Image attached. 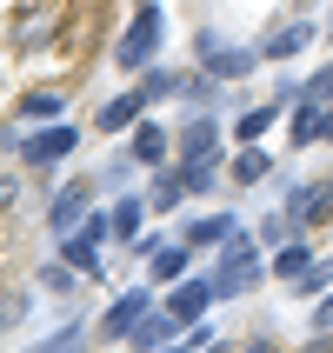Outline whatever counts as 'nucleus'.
<instances>
[{"instance_id": "f257e3e1", "label": "nucleus", "mask_w": 333, "mask_h": 353, "mask_svg": "<svg viewBox=\"0 0 333 353\" xmlns=\"http://www.w3.org/2000/svg\"><path fill=\"white\" fill-rule=\"evenodd\" d=\"M254 267H260V240L234 234L227 254H220V294H247V287H254Z\"/></svg>"}, {"instance_id": "f03ea898", "label": "nucleus", "mask_w": 333, "mask_h": 353, "mask_svg": "<svg viewBox=\"0 0 333 353\" xmlns=\"http://www.w3.org/2000/svg\"><path fill=\"white\" fill-rule=\"evenodd\" d=\"M114 234V220H87V227H74V234L60 240V254H67V267H74V274H100V240Z\"/></svg>"}, {"instance_id": "7ed1b4c3", "label": "nucleus", "mask_w": 333, "mask_h": 353, "mask_svg": "<svg viewBox=\"0 0 333 353\" xmlns=\"http://www.w3.org/2000/svg\"><path fill=\"white\" fill-rule=\"evenodd\" d=\"M160 27H167V20H160V7H140L134 27H127V40L114 47V60H120V67H147V54L160 47Z\"/></svg>"}, {"instance_id": "20e7f679", "label": "nucleus", "mask_w": 333, "mask_h": 353, "mask_svg": "<svg viewBox=\"0 0 333 353\" xmlns=\"http://www.w3.org/2000/svg\"><path fill=\"white\" fill-rule=\"evenodd\" d=\"M220 300V280H174V294H167V314L180 320V327H194L207 307Z\"/></svg>"}, {"instance_id": "39448f33", "label": "nucleus", "mask_w": 333, "mask_h": 353, "mask_svg": "<svg viewBox=\"0 0 333 353\" xmlns=\"http://www.w3.org/2000/svg\"><path fill=\"white\" fill-rule=\"evenodd\" d=\"M254 60H260V47H220L214 34H200V67H207L214 80H240Z\"/></svg>"}, {"instance_id": "423d86ee", "label": "nucleus", "mask_w": 333, "mask_h": 353, "mask_svg": "<svg viewBox=\"0 0 333 353\" xmlns=\"http://www.w3.org/2000/svg\"><path fill=\"white\" fill-rule=\"evenodd\" d=\"M307 40H314V20H307V14H294V20H280L274 34L260 40V60H294Z\"/></svg>"}, {"instance_id": "0eeeda50", "label": "nucleus", "mask_w": 333, "mask_h": 353, "mask_svg": "<svg viewBox=\"0 0 333 353\" xmlns=\"http://www.w3.org/2000/svg\"><path fill=\"white\" fill-rule=\"evenodd\" d=\"M67 154H74V127H47V134L20 140V160H27V167H54V160H67Z\"/></svg>"}, {"instance_id": "6e6552de", "label": "nucleus", "mask_w": 333, "mask_h": 353, "mask_svg": "<svg viewBox=\"0 0 333 353\" xmlns=\"http://www.w3.org/2000/svg\"><path fill=\"white\" fill-rule=\"evenodd\" d=\"M147 314H154V300H147V294H120L114 307H107V320H100V334H107V340H120V334H134Z\"/></svg>"}, {"instance_id": "1a4fd4ad", "label": "nucleus", "mask_w": 333, "mask_h": 353, "mask_svg": "<svg viewBox=\"0 0 333 353\" xmlns=\"http://www.w3.org/2000/svg\"><path fill=\"white\" fill-rule=\"evenodd\" d=\"M87 220H94V214H87V187H60V194H54V214H47V227L67 240L74 227H87Z\"/></svg>"}, {"instance_id": "9d476101", "label": "nucleus", "mask_w": 333, "mask_h": 353, "mask_svg": "<svg viewBox=\"0 0 333 353\" xmlns=\"http://www.w3.org/2000/svg\"><path fill=\"white\" fill-rule=\"evenodd\" d=\"M147 107H154V100L140 94H120V100H107V107H100V134H120V127H140V114H147Z\"/></svg>"}, {"instance_id": "9b49d317", "label": "nucleus", "mask_w": 333, "mask_h": 353, "mask_svg": "<svg viewBox=\"0 0 333 353\" xmlns=\"http://www.w3.org/2000/svg\"><path fill=\"white\" fill-rule=\"evenodd\" d=\"M333 214V180H314V187H300L294 207H287V220H327Z\"/></svg>"}, {"instance_id": "f8f14e48", "label": "nucleus", "mask_w": 333, "mask_h": 353, "mask_svg": "<svg viewBox=\"0 0 333 353\" xmlns=\"http://www.w3.org/2000/svg\"><path fill=\"white\" fill-rule=\"evenodd\" d=\"M167 154H174V140H167V127H154V120H140V127H134V160H140V167H160Z\"/></svg>"}, {"instance_id": "ddd939ff", "label": "nucleus", "mask_w": 333, "mask_h": 353, "mask_svg": "<svg viewBox=\"0 0 333 353\" xmlns=\"http://www.w3.org/2000/svg\"><path fill=\"white\" fill-rule=\"evenodd\" d=\"M280 107H294V100H260V107H247L234 134H240V140H260V134H267V127L280 120Z\"/></svg>"}, {"instance_id": "4468645a", "label": "nucleus", "mask_w": 333, "mask_h": 353, "mask_svg": "<svg viewBox=\"0 0 333 353\" xmlns=\"http://www.w3.org/2000/svg\"><path fill=\"white\" fill-rule=\"evenodd\" d=\"M214 240H234V220H227V214H200V220H187V247H214Z\"/></svg>"}, {"instance_id": "2eb2a0df", "label": "nucleus", "mask_w": 333, "mask_h": 353, "mask_svg": "<svg viewBox=\"0 0 333 353\" xmlns=\"http://www.w3.org/2000/svg\"><path fill=\"white\" fill-rule=\"evenodd\" d=\"M147 267H154V280H187V240L154 247V254H147Z\"/></svg>"}, {"instance_id": "dca6fc26", "label": "nucleus", "mask_w": 333, "mask_h": 353, "mask_svg": "<svg viewBox=\"0 0 333 353\" xmlns=\"http://www.w3.org/2000/svg\"><path fill=\"white\" fill-rule=\"evenodd\" d=\"M274 274L280 280H307V274H314V247H300V240H294V247H280V254H274Z\"/></svg>"}, {"instance_id": "f3484780", "label": "nucleus", "mask_w": 333, "mask_h": 353, "mask_svg": "<svg viewBox=\"0 0 333 353\" xmlns=\"http://www.w3.org/2000/svg\"><path fill=\"white\" fill-rule=\"evenodd\" d=\"M174 327H180L174 314H147V320L134 327V347H147V353H154V347H167V340H174Z\"/></svg>"}, {"instance_id": "a211bd4d", "label": "nucleus", "mask_w": 333, "mask_h": 353, "mask_svg": "<svg viewBox=\"0 0 333 353\" xmlns=\"http://www.w3.org/2000/svg\"><path fill=\"white\" fill-rule=\"evenodd\" d=\"M180 147H187V160H207V154H220V134H214V120H194V127L180 134Z\"/></svg>"}, {"instance_id": "6ab92c4d", "label": "nucleus", "mask_w": 333, "mask_h": 353, "mask_svg": "<svg viewBox=\"0 0 333 353\" xmlns=\"http://www.w3.org/2000/svg\"><path fill=\"white\" fill-rule=\"evenodd\" d=\"M214 174H220V154H207V160H187V167H180L187 194H207V187H214Z\"/></svg>"}, {"instance_id": "aec40b11", "label": "nucleus", "mask_w": 333, "mask_h": 353, "mask_svg": "<svg viewBox=\"0 0 333 353\" xmlns=\"http://www.w3.org/2000/svg\"><path fill=\"white\" fill-rule=\"evenodd\" d=\"M140 220H147V200H120V207H114V234H120V240H134V234H140Z\"/></svg>"}, {"instance_id": "412c9836", "label": "nucleus", "mask_w": 333, "mask_h": 353, "mask_svg": "<svg viewBox=\"0 0 333 353\" xmlns=\"http://www.w3.org/2000/svg\"><path fill=\"white\" fill-rule=\"evenodd\" d=\"M267 174H274V160H267V154H240L234 160V180H240V187H254V180H267Z\"/></svg>"}, {"instance_id": "4be33fe9", "label": "nucleus", "mask_w": 333, "mask_h": 353, "mask_svg": "<svg viewBox=\"0 0 333 353\" xmlns=\"http://www.w3.org/2000/svg\"><path fill=\"white\" fill-rule=\"evenodd\" d=\"M60 100H67V94H47V87H40V94H27V100H20V114H34V120H54V114H60Z\"/></svg>"}, {"instance_id": "5701e85b", "label": "nucleus", "mask_w": 333, "mask_h": 353, "mask_svg": "<svg viewBox=\"0 0 333 353\" xmlns=\"http://www.w3.org/2000/svg\"><path fill=\"white\" fill-rule=\"evenodd\" d=\"M180 194H187V180H154V194H147V207H180Z\"/></svg>"}, {"instance_id": "b1692460", "label": "nucleus", "mask_w": 333, "mask_h": 353, "mask_svg": "<svg viewBox=\"0 0 333 353\" xmlns=\"http://www.w3.org/2000/svg\"><path fill=\"white\" fill-rule=\"evenodd\" d=\"M80 340H87L80 327H60V334L47 340V347H34V353H80Z\"/></svg>"}, {"instance_id": "393cba45", "label": "nucleus", "mask_w": 333, "mask_h": 353, "mask_svg": "<svg viewBox=\"0 0 333 353\" xmlns=\"http://www.w3.org/2000/svg\"><path fill=\"white\" fill-rule=\"evenodd\" d=\"M300 294H307V300H320V294H333V267H314V274L300 280Z\"/></svg>"}, {"instance_id": "a878e982", "label": "nucleus", "mask_w": 333, "mask_h": 353, "mask_svg": "<svg viewBox=\"0 0 333 353\" xmlns=\"http://www.w3.org/2000/svg\"><path fill=\"white\" fill-rule=\"evenodd\" d=\"M327 94H333V67H327V74H314L307 87H300V100H327Z\"/></svg>"}, {"instance_id": "bb28decb", "label": "nucleus", "mask_w": 333, "mask_h": 353, "mask_svg": "<svg viewBox=\"0 0 333 353\" xmlns=\"http://www.w3.org/2000/svg\"><path fill=\"white\" fill-rule=\"evenodd\" d=\"M314 334H333V294H320V307H314Z\"/></svg>"}, {"instance_id": "cd10ccee", "label": "nucleus", "mask_w": 333, "mask_h": 353, "mask_svg": "<svg viewBox=\"0 0 333 353\" xmlns=\"http://www.w3.org/2000/svg\"><path fill=\"white\" fill-rule=\"evenodd\" d=\"M247 353H280V347H274V340H247Z\"/></svg>"}, {"instance_id": "c85d7f7f", "label": "nucleus", "mask_w": 333, "mask_h": 353, "mask_svg": "<svg viewBox=\"0 0 333 353\" xmlns=\"http://www.w3.org/2000/svg\"><path fill=\"white\" fill-rule=\"evenodd\" d=\"M307 353H333V340H327V334H320V340H314V347H307Z\"/></svg>"}, {"instance_id": "c756f323", "label": "nucleus", "mask_w": 333, "mask_h": 353, "mask_svg": "<svg viewBox=\"0 0 333 353\" xmlns=\"http://www.w3.org/2000/svg\"><path fill=\"white\" fill-rule=\"evenodd\" d=\"M207 353H234V347H220V340H207Z\"/></svg>"}, {"instance_id": "7c9ffc66", "label": "nucleus", "mask_w": 333, "mask_h": 353, "mask_svg": "<svg viewBox=\"0 0 333 353\" xmlns=\"http://www.w3.org/2000/svg\"><path fill=\"white\" fill-rule=\"evenodd\" d=\"M320 140H333V107H327V134H320Z\"/></svg>"}, {"instance_id": "2f4dec72", "label": "nucleus", "mask_w": 333, "mask_h": 353, "mask_svg": "<svg viewBox=\"0 0 333 353\" xmlns=\"http://www.w3.org/2000/svg\"><path fill=\"white\" fill-rule=\"evenodd\" d=\"M154 353H180V347H154Z\"/></svg>"}, {"instance_id": "473e14b6", "label": "nucleus", "mask_w": 333, "mask_h": 353, "mask_svg": "<svg viewBox=\"0 0 333 353\" xmlns=\"http://www.w3.org/2000/svg\"><path fill=\"white\" fill-rule=\"evenodd\" d=\"M327 27H333V20H327Z\"/></svg>"}, {"instance_id": "72a5a7b5", "label": "nucleus", "mask_w": 333, "mask_h": 353, "mask_svg": "<svg viewBox=\"0 0 333 353\" xmlns=\"http://www.w3.org/2000/svg\"><path fill=\"white\" fill-rule=\"evenodd\" d=\"M327 340H333V334H327Z\"/></svg>"}]
</instances>
